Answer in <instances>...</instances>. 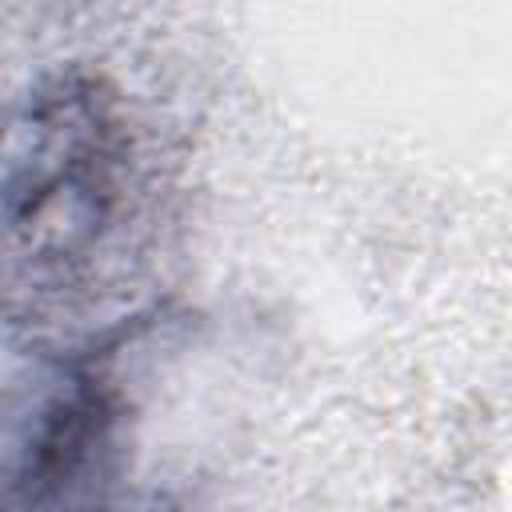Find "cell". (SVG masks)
Wrapping results in <instances>:
<instances>
[{"label":"cell","mask_w":512,"mask_h":512,"mask_svg":"<svg viewBox=\"0 0 512 512\" xmlns=\"http://www.w3.org/2000/svg\"><path fill=\"white\" fill-rule=\"evenodd\" d=\"M124 168V120L100 80L60 72L36 84L8 140V276H24L28 288H64L112 228Z\"/></svg>","instance_id":"1"},{"label":"cell","mask_w":512,"mask_h":512,"mask_svg":"<svg viewBox=\"0 0 512 512\" xmlns=\"http://www.w3.org/2000/svg\"><path fill=\"white\" fill-rule=\"evenodd\" d=\"M120 432V392L96 356L60 364L8 452V500L68 504L108 480Z\"/></svg>","instance_id":"2"}]
</instances>
